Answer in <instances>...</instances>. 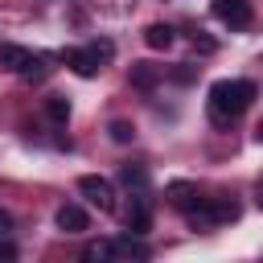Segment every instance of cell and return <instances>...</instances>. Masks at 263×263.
<instances>
[{
    "label": "cell",
    "mask_w": 263,
    "mask_h": 263,
    "mask_svg": "<svg viewBox=\"0 0 263 263\" xmlns=\"http://www.w3.org/2000/svg\"><path fill=\"white\" fill-rule=\"evenodd\" d=\"M251 99H255V86L247 78H222V82H214L210 86V115H214V123H230L234 115H242L251 107Z\"/></svg>",
    "instance_id": "obj_1"
},
{
    "label": "cell",
    "mask_w": 263,
    "mask_h": 263,
    "mask_svg": "<svg viewBox=\"0 0 263 263\" xmlns=\"http://www.w3.org/2000/svg\"><path fill=\"white\" fill-rule=\"evenodd\" d=\"M193 45H197V49H201V53H214V49H218V45H214V41H210V37H201V33H193Z\"/></svg>",
    "instance_id": "obj_19"
},
{
    "label": "cell",
    "mask_w": 263,
    "mask_h": 263,
    "mask_svg": "<svg viewBox=\"0 0 263 263\" xmlns=\"http://www.w3.org/2000/svg\"><path fill=\"white\" fill-rule=\"evenodd\" d=\"M111 242H115V255H123V259H148V247L140 238H132V234L127 238H111Z\"/></svg>",
    "instance_id": "obj_10"
},
{
    "label": "cell",
    "mask_w": 263,
    "mask_h": 263,
    "mask_svg": "<svg viewBox=\"0 0 263 263\" xmlns=\"http://www.w3.org/2000/svg\"><path fill=\"white\" fill-rule=\"evenodd\" d=\"M168 193H173V201H177L181 210H185L189 201H197V189H193V185H185V181H177V185H168Z\"/></svg>",
    "instance_id": "obj_14"
},
{
    "label": "cell",
    "mask_w": 263,
    "mask_h": 263,
    "mask_svg": "<svg viewBox=\"0 0 263 263\" xmlns=\"http://www.w3.org/2000/svg\"><path fill=\"white\" fill-rule=\"evenodd\" d=\"M107 132H111V140H115V144H127V140H132V136H136V127H132V123H127V119H115V123H111V127H107Z\"/></svg>",
    "instance_id": "obj_15"
},
{
    "label": "cell",
    "mask_w": 263,
    "mask_h": 263,
    "mask_svg": "<svg viewBox=\"0 0 263 263\" xmlns=\"http://www.w3.org/2000/svg\"><path fill=\"white\" fill-rule=\"evenodd\" d=\"M156 82H160V70L156 66H148V62H136L132 66V86L136 90H152Z\"/></svg>",
    "instance_id": "obj_9"
},
{
    "label": "cell",
    "mask_w": 263,
    "mask_h": 263,
    "mask_svg": "<svg viewBox=\"0 0 263 263\" xmlns=\"http://www.w3.org/2000/svg\"><path fill=\"white\" fill-rule=\"evenodd\" d=\"M90 53H95L99 62H107V58L115 53V45H111V41H90Z\"/></svg>",
    "instance_id": "obj_17"
},
{
    "label": "cell",
    "mask_w": 263,
    "mask_h": 263,
    "mask_svg": "<svg viewBox=\"0 0 263 263\" xmlns=\"http://www.w3.org/2000/svg\"><path fill=\"white\" fill-rule=\"evenodd\" d=\"M8 230H12V214H8V210H0V234H8Z\"/></svg>",
    "instance_id": "obj_20"
},
{
    "label": "cell",
    "mask_w": 263,
    "mask_h": 263,
    "mask_svg": "<svg viewBox=\"0 0 263 263\" xmlns=\"http://www.w3.org/2000/svg\"><path fill=\"white\" fill-rule=\"evenodd\" d=\"M119 177H123V185H136V189H144V181H148L144 164H123V168H119Z\"/></svg>",
    "instance_id": "obj_13"
},
{
    "label": "cell",
    "mask_w": 263,
    "mask_h": 263,
    "mask_svg": "<svg viewBox=\"0 0 263 263\" xmlns=\"http://www.w3.org/2000/svg\"><path fill=\"white\" fill-rule=\"evenodd\" d=\"M78 193H82L90 205H99L103 214H111V210H115V189H111V181H107V177H95V173L78 177Z\"/></svg>",
    "instance_id": "obj_3"
},
{
    "label": "cell",
    "mask_w": 263,
    "mask_h": 263,
    "mask_svg": "<svg viewBox=\"0 0 263 263\" xmlns=\"http://www.w3.org/2000/svg\"><path fill=\"white\" fill-rule=\"evenodd\" d=\"M214 16L230 29H247L251 25V4L247 0H214Z\"/></svg>",
    "instance_id": "obj_4"
},
{
    "label": "cell",
    "mask_w": 263,
    "mask_h": 263,
    "mask_svg": "<svg viewBox=\"0 0 263 263\" xmlns=\"http://www.w3.org/2000/svg\"><path fill=\"white\" fill-rule=\"evenodd\" d=\"M259 205H263V181H259Z\"/></svg>",
    "instance_id": "obj_21"
},
{
    "label": "cell",
    "mask_w": 263,
    "mask_h": 263,
    "mask_svg": "<svg viewBox=\"0 0 263 263\" xmlns=\"http://www.w3.org/2000/svg\"><path fill=\"white\" fill-rule=\"evenodd\" d=\"M62 62H66L78 78H90V74L99 70V58H95L90 49H62Z\"/></svg>",
    "instance_id": "obj_6"
},
{
    "label": "cell",
    "mask_w": 263,
    "mask_h": 263,
    "mask_svg": "<svg viewBox=\"0 0 263 263\" xmlns=\"http://www.w3.org/2000/svg\"><path fill=\"white\" fill-rule=\"evenodd\" d=\"M0 66L21 78H45V58L25 45H0Z\"/></svg>",
    "instance_id": "obj_2"
},
{
    "label": "cell",
    "mask_w": 263,
    "mask_h": 263,
    "mask_svg": "<svg viewBox=\"0 0 263 263\" xmlns=\"http://www.w3.org/2000/svg\"><path fill=\"white\" fill-rule=\"evenodd\" d=\"M255 136H259V140H263V123H259V132H255Z\"/></svg>",
    "instance_id": "obj_22"
},
{
    "label": "cell",
    "mask_w": 263,
    "mask_h": 263,
    "mask_svg": "<svg viewBox=\"0 0 263 263\" xmlns=\"http://www.w3.org/2000/svg\"><path fill=\"white\" fill-rule=\"evenodd\" d=\"M82 259H90V263H103V259H115V242H111V238H99V242H90V247L82 251Z\"/></svg>",
    "instance_id": "obj_12"
},
{
    "label": "cell",
    "mask_w": 263,
    "mask_h": 263,
    "mask_svg": "<svg viewBox=\"0 0 263 263\" xmlns=\"http://www.w3.org/2000/svg\"><path fill=\"white\" fill-rule=\"evenodd\" d=\"M123 222H127V230H132V234H144V230L152 226V214H148V201H144V197H132V205L123 210Z\"/></svg>",
    "instance_id": "obj_7"
},
{
    "label": "cell",
    "mask_w": 263,
    "mask_h": 263,
    "mask_svg": "<svg viewBox=\"0 0 263 263\" xmlns=\"http://www.w3.org/2000/svg\"><path fill=\"white\" fill-rule=\"evenodd\" d=\"M45 115H49L53 123H66V119H70V99H62V95H49V99H45Z\"/></svg>",
    "instance_id": "obj_11"
},
{
    "label": "cell",
    "mask_w": 263,
    "mask_h": 263,
    "mask_svg": "<svg viewBox=\"0 0 263 263\" xmlns=\"http://www.w3.org/2000/svg\"><path fill=\"white\" fill-rule=\"evenodd\" d=\"M12 259H16V247H12V242L0 234V263H12Z\"/></svg>",
    "instance_id": "obj_18"
},
{
    "label": "cell",
    "mask_w": 263,
    "mask_h": 263,
    "mask_svg": "<svg viewBox=\"0 0 263 263\" xmlns=\"http://www.w3.org/2000/svg\"><path fill=\"white\" fill-rule=\"evenodd\" d=\"M86 226H90V218H86L82 205H74V201L58 205V230H66V234H82Z\"/></svg>",
    "instance_id": "obj_5"
},
{
    "label": "cell",
    "mask_w": 263,
    "mask_h": 263,
    "mask_svg": "<svg viewBox=\"0 0 263 263\" xmlns=\"http://www.w3.org/2000/svg\"><path fill=\"white\" fill-rule=\"evenodd\" d=\"M214 218H218V222H234V218H238V205H234V201H214Z\"/></svg>",
    "instance_id": "obj_16"
},
{
    "label": "cell",
    "mask_w": 263,
    "mask_h": 263,
    "mask_svg": "<svg viewBox=\"0 0 263 263\" xmlns=\"http://www.w3.org/2000/svg\"><path fill=\"white\" fill-rule=\"evenodd\" d=\"M173 41H177L173 25H160V21H156V25H148V29H144V45H148V49H168Z\"/></svg>",
    "instance_id": "obj_8"
}]
</instances>
